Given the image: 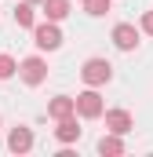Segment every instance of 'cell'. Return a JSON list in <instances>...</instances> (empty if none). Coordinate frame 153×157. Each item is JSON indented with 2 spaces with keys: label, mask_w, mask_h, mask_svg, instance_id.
Masks as SVG:
<instances>
[{
  "label": "cell",
  "mask_w": 153,
  "mask_h": 157,
  "mask_svg": "<svg viewBox=\"0 0 153 157\" xmlns=\"http://www.w3.org/2000/svg\"><path fill=\"white\" fill-rule=\"evenodd\" d=\"M73 110H76L84 121H95V117H102L106 102H102V95H99L95 88H88V91H80V95L73 99Z\"/></svg>",
  "instance_id": "1"
},
{
  "label": "cell",
  "mask_w": 153,
  "mask_h": 157,
  "mask_svg": "<svg viewBox=\"0 0 153 157\" xmlns=\"http://www.w3.org/2000/svg\"><path fill=\"white\" fill-rule=\"evenodd\" d=\"M80 77H84V84L99 88V84H110V77H113V66H110L106 59H88V62H84V70H80Z\"/></svg>",
  "instance_id": "2"
},
{
  "label": "cell",
  "mask_w": 153,
  "mask_h": 157,
  "mask_svg": "<svg viewBox=\"0 0 153 157\" xmlns=\"http://www.w3.org/2000/svg\"><path fill=\"white\" fill-rule=\"evenodd\" d=\"M33 44L40 51H55V48H62V29L55 22H40V26H33Z\"/></svg>",
  "instance_id": "3"
},
{
  "label": "cell",
  "mask_w": 153,
  "mask_h": 157,
  "mask_svg": "<svg viewBox=\"0 0 153 157\" xmlns=\"http://www.w3.org/2000/svg\"><path fill=\"white\" fill-rule=\"evenodd\" d=\"M18 77L26 80L29 88H37V84H44V77H47V62H44L40 55H29V59H22V62H18Z\"/></svg>",
  "instance_id": "4"
},
{
  "label": "cell",
  "mask_w": 153,
  "mask_h": 157,
  "mask_svg": "<svg viewBox=\"0 0 153 157\" xmlns=\"http://www.w3.org/2000/svg\"><path fill=\"white\" fill-rule=\"evenodd\" d=\"M113 44L120 48V51H135V44H139V29H135L131 22L113 26Z\"/></svg>",
  "instance_id": "5"
},
{
  "label": "cell",
  "mask_w": 153,
  "mask_h": 157,
  "mask_svg": "<svg viewBox=\"0 0 153 157\" xmlns=\"http://www.w3.org/2000/svg\"><path fill=\"white\" fill-rule=\"evenodd\" d=\"M7 146H11V154H29V150H33V132H29L26 124L11 128V135H7Z\"/></svg>",
  "instance_id": "6"
},
{
  "label": "cell",
  "mask_w": 153,
  "mask_h": 157,
  "mask_svg": "<svg viewBox=\"0 0 153 157\" xmlns=\"http://www.w3.org/2000/svg\"><path fill=\"white\" fill-rule=\"evenodd\" d=\"M102 113H106V128L117 132V135H128V132H131V124H135L128 110H102Z\"/></svg>",
  "instance_id": "7"
},
{
  "label": "cell",
  "mask_w": 153,
  "mask_h": 157,
  "mask_svg": "<svg viewBox=\"0 0 153 157\" xmlns=\"http://www.w3.org/2000/svg\"><path fill=\"white\" fill-rule=\"evenodd\" d=\"M55 139H58V143H76V139H80V124H76V117H73V113H69V117H58Z\"/></svg>",
  "instance_id": "8"
},
{
  "label": "cell",
  "mask_w": 153,
  "mask_h": 157,
  "mask_svg": "<svg viewBox=\"0 0 153 157\" xmlns=\"http://www.w3.org/2000/svg\"><path fill=\"white\" fill-rule=\"evenodd\" d=\"M40 4H44L47 22H62V18L69 15V0H40Z\"/></svg>",
  "instance_id": "9"
},
{
  "label": "cell",
  "mask_w": 153,
  "mask_h": 157,
  "mask_svg": "<svg viewBox=\"0 0 153 157\" xmlns=\"http://www.w3.org/2000/svg\"><path fill=\"white\" fill-rule=\"evenodd\" d=\"M69 113H76L73 110V99H69V95H58V99H51V102H47V117H69Z\"/></svg>",
  "instance_id": "10"
},
{
  "label": "cell",
  "mask_w": 153,
  "mask_h": 157,
  "mask_svg": "<svg viewBox=\"0 0 153 157\" xmlns=\"http://www.w3.org/2000/svg\"><path fill=\"white\" fill-rule=\"evenodd\" d=\"M99 154H102V157L124 154V143H120V135H117V132H110V135H102V139H99Z\"/></svg>",
  "instance_id": "11"
},
{
  "label": "cell",
  "mask_w": 153,
  "mask_h": 157,
  "mask_svg": "<svg viewBox=\"0 0 153 157\" xmlns=\"http://www.w3.org/2000/svg\"><path fill=\"white\" fill-rule=\"evenodd\" d=\"M15 22H18L22 29H29V26H33V4H29V0L15 7Z\"/></svg>",
  "instance_id": "12"
},
{
  "label": "cell",
  "mask_w": 153,
  "mask_h": 157,
  "mask_svg": "<svg viewBox=\"0 0 153 157\" xmlns=\"http://www.w3.org/2000/svg\"><path fill=\"white\" fill-rule=\"evenodd\" d=\"M15 73H18V62L11 55H0V80H11Z\"/></svg>",
  "instance_id": "13"
},
{
  "label": "cell",
  "mask_w": 153,
  "mask_h": 157,
  "mask_svg": "<svg viewBox=\"0 0 153 157\" xmlns=\"http://www.w3.org/2000/svg\"><path fill=\"white\" fill-rule=\"evenodd\" d=\"M84 11L99 18V15H106V11H110V0H84Z\"/></svg>",
  "instance_id": "14"
},
{
  "label": "cell",
  "mask_w": 153,
  "mask_h": 157,
  "mask_svg": "<svg viewBox=\"0 0 153 157\" xmlns=\"http://www.w3.org/2000/svg\"><path fill=\"white\" fill-rule=\"evenodd\" d=\"M142 29L153 37V11H146V15H142Z\"/></svg>",
  "instance_id": "15"
},
{
  "label": "cell",
  "mask_w": 153,
  "mask_h": 157,
  "mask_svg": "<svg viewBox=\"0 0 153 157\" xmlns=\"http://www.w3.org/2000/svg\"><path fill=\"white\" fill-rule=\"evenodd\" d=\"M29 4H40V0H29Z\"/></svg>",
  "instance_id": "16"
}]
</instances>
